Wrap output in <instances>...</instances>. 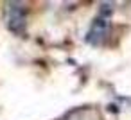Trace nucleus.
I'll return each mask as SVG.
<instances>
[{
    "label": "nucleus",
    "instance_id": "nucleus-1",
    "mask_svg": "<svg viewBox=\"0 0 131 120\" xmlns=\"http://www.w3.org/2000/svg\"><path fill=\"white\" fill-rule=\"evenodd\" d=\"M7 25L15 32H24V29H25V9L22 7V4H18V2L7 4Z\"/></svg>",
    "mask_w": 131,
    "mask_h": 120
}]
</instances>
